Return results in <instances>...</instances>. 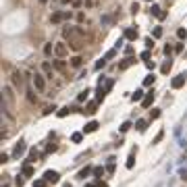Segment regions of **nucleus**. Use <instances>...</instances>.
Masks as SVG:
<instances>
[{
	"label": "nucleus",
	"instance_id": "3",
	"mask_svg": "<svg viewBox=\"0 0 187 187\" xmlns=\"http://www.w3.org/2000/svg\"><path fill=\"white\" fill-rule=\"evenodd\" d=\"M33 85H35V90H40V91L46 90V79H44V75L35 73V75H33Z\"/></svg>",
	"mask_w": 187,
	"mask_h": 187
},
{
	"label": "nucleus",
	"instance_id": "28",
	"mask_svg": "<svg viewBox=\"0 0 187 187\" xmlns=\"http://www.w3.org/2000/svg\"><path fill=\"white\" fill-rule=\"evenodd\" d=\"M69 112H71V108H69V106H65V108H60V110H58V117H67V114H69Z\"/></svg>",
	"mask_w": 187,
	"mask_h": 187
},
{
	"label": "nucleus",
	"instance_id": "4",
	"mask_svg": "<svg viewBox=\"0 0 187 187\" xmlns=\"http://www.w3.org/2000/svg\"><path fill=\"white\" fill-rule=\"evenodd\" d=\"M123 38H125V40H137V38H139V33H137V29H135V27H127V29H125V33H123Z\"/></svg>",
	"mask_w": 187,
	"mask_h": 187
},
{
	"label": "nucleus",
	"instance_id": "30",
	"mask_svg": "<svg viewBox=\"0 0 187 187\" xmlns=\"http://www.w3.org/2000/svg\"><path fill=\"white\" fill-rule=\"evenodd\" d=\"M87 94H90V90H85V91H79V96H77V100H79V102H83V100L87 98Z\"/></svg>",
	"mask_w": 187,
	"mask_h": 187
},
{
	"label": "nucleus",
	"instance_id": "36",
	"mask_svg": "<svg viewBox=\"0 0 187 187\" xmlns=\"http://www.w3.org/2000/svg\"><path fill=\"white\" fill-rule=\"evenodd\" d=\"M129 127H131V123H129V121H127V123H123V125H121V131H129Z\"/></svg>",
	"mask_w": 187,
	"mask_h": 187
},
{
	"label": "nucleus",
	"instance_id": "49",
	"mask_svg": "<svg viewBox=\"0 0 187 187\" xmlns=\"http://www.w3.org/2000/svg\"><path fill=\"white\" fill-rule=\"evenodd\" d=\"M85 187H96V183H90V185H85Z\"/></svg>",
	"mask_w": 187,
	"mask_h": 187
},
{
	"label": "nucleus",
	"instance_id": "50",
	"mask_svg": "<svg viewBox=\"0 0 187 187\" xmlns=\"http://www.w3.org/2000/svg\"><path fill=\"white\" fill-rule=\"evenodd\" d=\"M42 2H46V0H42Z\"/></svg>",
	"mask_w": 187,
	"mask_h": 187
},
{
	"label": "nucleus",
	"instance_id": "22",
	"mask_svg": "<svg viewBox=\"0 0 187 187\" xmlns=\"http://www.w3.org/2000/svg\"><path fill=\"white\" fill-rule=\"evenodd\" d=\"M171 67H173V62H171V60H166L164 65H162V67H160V71H162V75H166V73H168V71H171Z\"/></svg>",
	"mask_w": 187,
	"mask_h": 187
},
{
	"label": "nucleus",
	"instance_id": "14",
	"mask_svg": "<svg viewBox=\"0 0 187 187\" xmlns=\"http://www.w3.org/2000/svg\"><path fill=\"white\" fill-rule=\"evenodd\" d=\"M71 67H73V69H81L83 67V58L81 56H73V58H71Z\"/></svg>",
	"mask_w": 187,
	"mask_h": 187
},
{
	"label": "nucleus",
	"instance_id": "6",
	"mask_svg": "<svg viewBox=\"0 0 187 187\" xmlns=\"http://www.w3.org/2000/svg\"><path fill=\"white\" fill-rule=\"evenodd\" d=\"M65 19H71V13L67 11V13H54L52 15V23H60V21Z\"/></svg>",
	"mask_w": 187,
	"mask_h": 187
},
{
	"label": "nucleus",
	"instance_id": "23",
	"mask_svg": "<svg viewBox=\"0 0 187 187\" xmlns=\"http://www.w3.org/2000/svg\"><path fill=\"white\" fill-rule=\"evenodd\" d=\"M27 100H29L31 104H35V102H38V98H35V94H33V90H31V87L27 90Z\"/></svg>",
	"mask_w": 187,
	"mask_h": 187
},
{
	"label": "nucleus",
	"instance_id": "1",
	"mask_svg": "<svg viewBox=\"0 0 187 187\" xmlns=\"http://www.w3.org/2000/svg\"><path fill=\"white\" fill-rule=\"evenodd\" d=\"M54 54L58 56V58L67 56V54H69V46H67L65 42H58V44H54Z\"/></svg>",
	"mask_w": 187,
	"mask_h": 187
},
{
	"label": "nucleus",
	"instance_id": "20",
	"mask_svg": "<svg viewBox=\"0 0 187 187\" xmlns=\"http://www.w3.org/2000/svg\"><path fill=\"white\" fill-rule=\"evenodd\" d=\"M38 156H40V152H38L35 148H31V150H29V158H27V162H35V158H38Z\"/></svg>",
	"mask_w": 187,
	"mask_h": 187
},
{
	"label": "nucleus",
	"instance_id": "7",
	"mask_svg": "<svg viewBox=\"0 0 187 187\" xmlns=\"http://www.w3.org/2000/svg\"><path fill=\"white\" fill-rule=\"evenodd\" d=\"M152 102H154V91H148L144 96V100H141V106H144V108H150Z\"/></svg>",
	"mask_w": 187,
	"mask_h": 187
},
{
	"label": "nucleus",
	"instance_id": "41",
	"mask_svg": "<svg viewBox=\"0 0 187 187\" xmlns=\"http://www.w3.org/2000/svg\"><path fill=\"white\" fill-rule=\"evenodd\" d=\"M162 35V29L160 27H154V38H160Z\"/></svg>",
	"mask_w": 187,
	"mask_h": 187
},
{
	"label": "nucleus",
	"instance_id": "27",
	"mask_svg": "<svg viewBox=\"0 0 187 187\" xmlns=\"http://www.w3.org/2000/svg\"><path fill=\"white\" fill-rule=\"evenodd\" d=\"M154 81H156V77H154V75H148L144 79V85H154Z\"/></svg>",
	"mask_w": 187,
	"mask_h": 187
},
{
	"label": "nucleus",
	"instance_id": "31",
	"mask_svg": "<svg viewBox=\"0 0 187 187\" xmlns=\"http://www.w3.org/2000/svg\"><path fill=\"white\" fill-rule=\"evenodd\" d=\"M104 67H106V58H100V60L96 62V69L100 71V69H104Z\"/></svg>",
	"mask_w": 187,
	"mask_h": 187
},
{
	"label": "nucleus",
	"instance_id": "26",
	"mask_svg": "<svg viewBox=\"0 0 187 187\" xmlns=\"http://www.w3.org/2000/svg\"><path fill=\"white\" fill-rule=\"evenodd\" d=\"M81 139H83V133H73L71 135V141H75V144H79Z\"/></svg>",
	"mask_w": 187,
	"mask_h": 187
},
{
	"label": "nucleus",
	"instance_id": "21",
	"mask_svg": "<svg viewBox=\"0 0 187 187\" xmlns=\"http://www.w3.org/2000/svg\"><path fill=\"white\" fill-rule=\"evenodd\" d=\"M135 127H137L139 133H144L145 129H148V121H137V123H135Z\"/></svg>",
	"mask_w": 187,
	"mask_h": 187
},
{
	"label": "nucleus",
	"instance_id": "34",
	"mask_svg": "<svg viewBox=\"0 0 187 187\" xmlns=\"http://www.w3.org/2000/svg\"><path fill=\"white\" fill-rule=\"evenodd\" d=\"M114 54H117V50H108V52H106V56H104V58H106V60H110V58H114Z\"/></svg>",
	"mask_w": 187,
	"mask_h": 187
},
{
	"label": "nucleus",
	"instance_id": "25",
	"mask_svg": "<svg viewBox=\"0 0 187 187\" xmlns=\"http://www.w3.org/2000/svg\"><path fill=\"white\" fill-rule=\"evenodd\" d=\"M46 185H48V181L46 179H35L33 181V187H46Z\"/></svg>",
	"mask_w": 187,
	"mask_h": 187
},
{
	"label": "nucleus",
	"instance_id": "8",
	"mask_svg": "<svg viewBox=\"0 0 187 187\" xmlns=\"http://www.w3.org/2000/svg\"><path fill=\"white\" fill-rule=\"evenodd\" d=\"M171 85H173L175 90H179V87H183V85H185V75H179V77H175L173 81H171Z\"/></svg>",
	"mask_w": 187,
	"mask_h": 187
},
{
	"label": "nucleus",
	"instance_id": "44",
	"mask_svg": "<svg viewBox=\"0 0 187 187\" xmlns=\"http://www.w3.org/2000/svg\"><path fill=\"white\" fill-rule=\"evenodd\" d=\"M52 110H56V108H54V106H48V108H44V114H50Z\"/></svg>",
	"mask_w": 187,
	"mask_h": 187
},
{
	"label": "nucleus",
	"instance_id": "18",
	"mask_svg": "<svg viewBox=\"0 0 187 187\" xmlns=\"http://www.w3.org/2000/svg\"><path fill=\"white\" fill-rule=\"evenodd\" d=\"M52 67H54V65H50V62H44V65H42V69H44V73H46V75H48L50 79H52Z\"/></svg>",
	"mask_w": 187,
	"mask_h": 187
},
{
	"label": "nucleus",
	"instance_id": "9",
	"mask_svg": "<svg viewBox=\"0 0 187 187\" xmlns=\"http://www.w3.org/2000/svg\"><path fill=\"white\" fill-rule=\"evenodd\" d=\"M52 65H54V69L58 71V73H67V62H65V60H60V58H58V60H54Z\"/></svg>",
	"mask_w": 187,
	"mask_h": 187
},
{
	"label": "nucleus",
	"instance_id": "51",
	"mask_svg": "<svg viewBox=\"0 0 187 187\" xmlns=\"http://www.w3.org/2000/svg\"><path fill=\"white\" fill-rule=\"evenodd\" d=\"M185 58H187V54H185Z\"/></svg>",
	"mask_w": 187,
	"mask_h": 187
},
{
	"label": "nucleus",
	"instance_id": "24",
	"mask_svg": "<svg viewBox=\"0 0 187 187\" xmlns=\"http://www.w3.org/2000/svg\"><path fill=\"white\" fill-rule=\"evenodd\" d=\"M177 38H179V40H185V38H187V29L179 27V29H177Z\"/></svg>",
	"mask_w": 187,
	"mask_h": 187
},
{
	"label": "nucleus",
	"instance_id": "40",
	"mask_svg": "<svg viewBox=\"0 0 187 187\" xmlns=\"http://www.w3.org/2000/svg\"><path fill=\"white\" fill-rule=\"evenodd\" d=\"M137 11H139V4H137V2H133V4H131V13L135 15V13H137Z\"/></svg>",
	"mask_w": 187,
	"mask_h": 187
},
{
	"label": "nucleus",
	"instance_id": "16",
	"mask_svg": "<svg viewBox=\"0 0 187 187\" xmlns=\"http://www.w3.org/2000/svg\"><path fill=\"white\" fill-rule=\"evenodd\" d=\"M23 175H25V177H33V166L29 164H23Z\"/></svg>",
	"mask_w": 187,
	"mask_h": 187
},
{
	"label": "nucleus",
	"instance_id": "5",
	"mask_svg": "<svg viewBox=\"0 0 187 187\" xmlns=\"http://www.w3.org/2000/svg\"><path fill=\"white\" fill-rule=\"evenodd\" d=\"M25 150H27V145H25V141H19V144L15 145V152H13V156H15V158H21V156L25 154Z\"/></svg>",
	"mask_w": 187,
	"mask_h": 187
},
{
	"label": "nucleus",
	"instance_id": "10",
	"mask_svg": "<svg viewBox=\"0 0 187 187\" xmlns=\"http://www.w3.org/2000/svg\"><path fill=\"white\" fill-rule=\"evenodd\" d=\"M96 108H98V100H94V102H90L87 106H85V110H81V112H83V114H94Z\"/></svg>",
	"mask_w": 187,
	"mask_h": 187
},
{
	"label": "nucleus",
	"instance_id": "52",
	"mask_svg": "<svg viewBox=\"0 0 187 187\" xmlns=\"http://www.w3.org/2000/svg\"><path fill=\"white\" fill-rule=\"evenodd\" d=\"M148 2H150V0H148Z\"/></svg>",
	"mask_w": 187,
	"mask_h": 187
},
{
	"label": "nucleus",
	"instance_id": "35",
	"mask_svg": "<svg viewBox=\"0 0 187 187\" xmlns=\"http://www.w3.org/2000/svg\"><path fill=\"white\" fill-rule=\"evenodd\" d=\"M173 50H175L173 46H168V44H166V46H164V54H166V56H171V54H173Z\"/></svg>",
	"mask_w": 187,
	"mask_h": 187
},
{
	"label": "nucleus",
	"instance_id": "48",
	"mask_svg": "<svg viewBox=\"0 0 187 187\" xmlns=\"http://www.w3.org/2000/svg\"><path fill=\"white\" fill-rule=\"evenodd\" d=\"M60 2H62V4H67V2H73V0H60Z\"/></svg>",
	"mask_w": 187,
	"mask_h": 187
},
{
	"label": "nucleus",
	"instance_id": "46",
	"mask_svg": "<svg viewBox=\"0 0 187 187\" xmlns=\"http://www.w3.org/2000/svg\"><path fill=\"white\" fill-rule=\"evenodd\" d=\"M145 67H148V69H154L156 65H154V60H148V62H145Z\"/></svg>",
	"mask_w": 187,
	"mask_h": 187
},
{
	"label": "nucleus",
	"instance_id": "32",
	"mask_svg": "<svg viewBox=\"0 0 187 187\" xmlns=\"http://www.w3.org/2000/svg\"><path fill=\"white\" fill-rule=\"evenodd\" d=\"M139 56H141V60H144V62H148V60H150V50H145V52H141Z\"/></svg>",
	"mask_w": 187,
	"mask_h": 187
},
{
	"label": "nucleus",
	"instance_id": "45",
	"mask_svg": "<svg viewBox=\"0 0 187 187\" xmlns=\"http://www.w3.org/2000/svg\"><path fill=\"white\" fill-rule=\"evenodd\" d=\"M96 187H108V185H106L104 181H100V179H98V181H96Z\"/></svg>",
	"mask_w": 187,
	"mask_h": 187
},
{
	"label": "nucleus",
	"instance_id": "12",
	"mask_svg": "<svg viewBox=\"0 0 187 187\" xmlns=\"http://www.w3.org/2000/svg\"><path fill=\"white\" fill-rule=\"evenodd\" d=\"M98 127H100V125L96 123V121H90V123L85 125V127H83V133H94L98 129Z\"/></svg>",
	"mask_w": 187,
	"mask_h": 187
},
{
	"label": "nucleus",
	"instance_id": "17",
	"mask_svg": "<svg viewBox=\"0 0 187 187\" xmlns=\"http://www.w3.org/2000/svg\"><path fill=\"white\" fill-rule=\"evenodd\" d=\"M90 173H94V168H90V166H85V168H81V171H79V175H77V177H79V179H85V177H87Z\"/></svg>",
	"mask_w": 187,
	"mask_h": 187
},
{
	"label": "nucleus",
	"instance_id": "33",
	"mask_svg": "<svg viewBox=\"0 0 187 187\" xmlns=\"http://www.w3.org/2000/svg\"><path fill=\"white\" fill-rule=\"evenodd\" d=\"M94 175H96V177H102V175H104V168H102V166H96V168H94Z\"/></svg>",
	"mask_w": 187,
	"mask_h": 187
},
{
	"label": "nucleus",
	"instance_id": "39",
	"mask_svg": "<svg viewBox=\"0 0 187 187\" xmlns=\"http://www.w3.org/2000/svg\"><path fill=\"white\" fill-rule=\"evenodd\" d=\"M162 137H164V131H160L158 135H156V137H154V144H158V141H160V139H162Z\"/></svg>",
	"mask_w": 187,
	"mask_h": 187
},
{
	"label": "nucleus",
	"instance_id": "47",
	"mask_svg": "<svg viewBox=\"0 0 187 187\" xmlns=\"http://www.w3.org/2000/svg\"><path fill=\"white\" fill-rule=\"evenodd\" d=\"M181 179H183V181H187V171H181Z\"/></svg>",
	"mask_w": 187,
	"mask_h": 187
},
{
	"label": "nucleus",
	"instance_id": "42",
	"mask_svg": "<svg viewBox=\"0 0 187 187\" xmlns=\"http://www.w3.org/2000/svg\"><path fill=\"white\" fill-rule=\"evenodd\" d=\"M15 183H17V185H23V183H25V179H23V177H17V179H15Z\"/></svg>",
	"mask_w": 187,
	"mask_h": 187
},
{
	"label": "nucleus",
	"instance_id": "13",
	"mask_svg": "<svg viewBox=\"0 0 187 187\" xmlns=\"http://www.w3.org/2000/svg\"><path fill=\"white\" fill-rule=\"evenodd\" d=\"M13 85L15 87H23V77H21V73H17V71L13 73Z\"/></svg>",
	"mask_w": 187,
	"mask_h": 187
},
{
	"label": "nucleus",
	"instance_id": "11",
	"mask_svg": "<svg viewBox=\"0 0 187 187\" xmlns=\"http://www.w3.org/2000/svg\"><path fill=\"white\" fill-rule=\"evenodd\" d=\"M133 62H135V58H131V56H127V58H125V60L121 62V65H118V71H125V69H129V67H131Z\"/></svg>",
	"mask_w": 187,
	"mask_h": 187
},
{
	"label": "nucleus",
	"instance_id": "19",
	"mask_svg": "<svg viewBox=\"0 0 187 187\" xmlns=\"http://www.w3.org/2000/svg\"><path fill=\"white\" fill-rule=\"evenodd\" d=\"M144 96H145L144 91H141V90H137V91H135V94L131 96V100H133V102H141V100H144Z\"/></svg>",
	"mask_w": 187,
	"mask_h": 187
},
{
	"label": "nucleus",
	"instance_id": "15",
	"mask_svg": "<svg viewBox=\"0 0 187 187\" xmlns=\"http://www.w3.org/2000/svg\"><path fill=\"white\" fill-rule=\"evenodd\" d=\"M135 154H137V148H133V152L129 154V158H127V168H133V164H135Z\"/></svg>",
	"mask_w": 187,
	"mask_h": 187
},
{
	"label": "nucleus",
	"instance_id": "38",
	"mask_svg": "<svg viewBox=\"0 0 187 187\" xmlns=\"http://www.w3.org/2000/svg\"><path fill=\"white\" fill-rule=\"evenodd\" d=\"M145 46H148V48H154V40L152 38H145Z\"/></svg>",
	"mask_w": 187,
	"mask_h": 187
},
{
	"label": "nucleus",
	"instance_id": "43",
	"mask_svg": "<svg viewBox=\"0 0 187 187\" xmlns=\"http://www.w3.org/2000/svg\"><path fill=\"white\" fill-rule=\"evenodd\" d=\"M46 152H56V145H54V144H50L48 148H46Z\"/></svg>",
	"mask_w": 187,
	"mask_h": 187
},
{
	"label": "nucleus",
	"instance_id": "29",
	"mask_svg": "<svg viewBox=\"0 0 187 187\" xmlns=\"http://www.w3.org/2000/svg\"><path fill=\"white\" fill-rule=\"evenodd\" d=\"M158 117H160V110L158 108H152V110H150V118L154 121V118H158Z\"/></svg>",
	"mask_w": 187,
	"mask_h": 187
},
{
	"label": "nucleus",
	"instance_id": "37",
	"mask_svg": "<svg viewBox=\"0 0 187 187\" xmlns=\"http://www.w3.org/2000/svg\"><path fill=\"white\" fill-rule=\"evenodd\" d=\"M52 44H46V46H44V52H46V54H52Z\"/></svg>",
	"mask_w": 187,
	"mask_h": 187
},
{
	"label": "nucleus",
	"instance_id": "2",
	"mask_svg": "<svg viewBox=\"0 0 187 187\" xmlns=\"http://www.w3.org/2000/svg\"><path fill=\"white\" fill-rule=\"evenodd\" d=\"M44 179L48 181V185H54V183L60 181V175L56 173V171H46V173H44Z\"/></svg>",
	"mask_w": 187,
	"mask_h": 187
}]
</instances>
